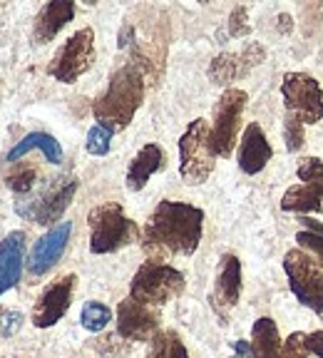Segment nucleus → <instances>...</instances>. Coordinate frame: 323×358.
<instances>
[{
  "instance_id": "nucleus-21",
  "label": "nucleus",
  "mask_w": 323,
  "mask_h": 358,
  "mask_svg": "<svg viewBox=\"0 0 323 358\" xmlns=\"http://www.w3.org/2000/svg\"><path fill=\"white\" fill-rule=\"evenodd\" d=\"M251 346L257 358H284V346H281L279 329L268 316H261L259 321H254L251 329Z\"/></svg>"
},
{
  "instance_id": "nucleus-18",
  "label": "nucleus",
  "mask_w": 323,
  "mask_h": 358,
  "mask_svg": "<svg viewBox=\"0 0 323 358\" xmlns=\"http://www.w3.org/2000/svg\"><path fill=\"white\" fill-rule=\"evenodd\" d=\"M75 17V3L70 0H55V3H45L40 13L35 15L33 25V40L38 45H45L55 40V35L65 28L67 22Z\"/></svg>"
},
{
  "instance_id": "nucleus-22",
  "label": "nucleus",
  "mask_w": 323,
  "mask_h": 358,
  "mask_svg": "<svg viewBox=\"0 0 323 358\" xmlns=\"http://www.w3.org/2000/svg\"><path fill=\"white\" fill-rule=\"evenodd\" d=\"M281 209H284V212L316 214L323 209V196L308 185L291 187V189L284 194V199H281Z\"/></svg>"
},
{
  "instance_id": "nucleus-32",
  "label": "nucleus",
  "mask_w": 323,
  "mask_h": 358,
  "mask_svg": "<svg viewBox=\"0 0 323 358\" xmlns=\"http://www.w3.org/2000/svg\"><path fill=\"white\" fill-rule=\"evenodd\" d=\"M296 241H299L303 249H308V252L316 257V262L323 266V236L313 234V231H299V234H296Z\"/></svg>"
},
{
  "instance_id": "nucleus-16",
  "label": "nucleus",
  "mask_w": 323,
  "mask_h": 358,
  "mask_svg": "<svg viewBox=\"0 0 323 358\" xmlns=\"http://www.w3.org/2000/svg\"><path fill=\"white\" fill-rule=\"evenodd\" d=\"M25 264V231H10L0 241V296L20 281Z\"/></svg>"
},
{
  "instance_id": "nucleus-20",
  "label": "nucleus",
  "mask_w": 323,
  "mask_h": 358,
  "mask_svg": "<svg viewBox=\"0 0 323 358\" xmlns=\"http://www.w3.org/2000/svg\"><path fill=\"white\" fill-rule=\"evenodd\" d=\"M43 152V157L48 159L50 164H60L62 162V147L60 142L52 137V134L48 132H30L25 134L20 142H17L15 147H13L10 152H8V162H17V159H22V157L28 155V152Z\"/></svg>"
},
{
  "instance_id": "nucleus-34",
  "label": "nucleus",
  "mask_w": 323,
  "mask_h": 358,
  "mask_svg": "<svg viewBox=\"0 0 323 358\" xmlns=\"http://www.w3.org/2000/svg\"><path fill=\"white\" fill-rule=\"evenodd\" d=\"M231 346H234V356H231V358H257V353H254V346H251L249 341H244V338L234 341Z\"/></svg>"
},
{
  "instance_id": "nucleus-28",
  "label": "nucleus",
  "mask_w": 323,
  "mask_h": 358,
  "mask_svg": "<svg viewBox=\"0 0 323 358\" xmlns=\"http://www.w3.org/2000/svg\"><path fill=\"white\" fill-rule=\"evenodd\" d=\"M284 140H286V150L289 152H299L303 147V122L296 115H286V124H284Z\"/></svg>"
},
{
  "instance_id": "nucleus-30",
  "label": "nucleus",
  "mask_w": 323,
  "mask_h": 358,
  "mask_svg": "<svg viewBox=\"0 0 323 358\" xmlns=\"http://www.w3.org/2000/svg\"><path fill=\"white\" fill-rule=\"evenodd\" d=\"M22 324H25V316H22L20 311L8 308V311L0 313V336H3V338H10V336H15L17 331L22 329Z\"/></svg>"
},
{
  "instance_id": "nucleus-5",
  "label": "nucleus",
  "mask_w": 323,
  "mask_h": 358,
  "mask_svg": "<svg viewBox=\"0 0 323 358\" xmlns=\"http://www.w3.org/2000/svg\"><path fill=\"white\" fill-rule=\"evenodd\" d=\"M184 291V274L179 268L169 266L162 262H145L137 274H134L132 284H129V296L134 301L145 303V306H162V303L172 301Z\"/></svg>"
},
{
  "instance_id": "nucleus-33",
  "label": "nucleus",
  "mask_w": 323,
  "mask_h": 358,
  "mask_svg": "<svg viewBox=\"0 0 323 358\" xmlns=\"http://www.w3.org/2000/svg\"><path fill=\"white\" fill-rule=\"evenodd\" d=\"M306 346H308V353H316L318 358H323V331H313V334H308Z\"/></svg>"
},
{
  "instance_id": "nucleus-1",
  "label": "nucleus",
  "mask_w": 323,
  "mask_h": 358,
  "mask_svg": "<svg viewBox=\"0 0 323 358\" xmlns=\"http://www.w3.org/2000/svg\"><path fill=\"white\" fill-rule=\"evenodd\" d=\"M204 212L184 201H159L145 227L142 246L155 262L164 257H192L199 249Z\"/></svg>"
},
{
  "instance_id": "nucleus-31",
  "label": "nucleus",
  "mask_w": 323,
  "mask_h": 358,
  "mask_svg": "<svg viewBox=\"0 0 323 358\" xmlns=\"http://www.w3.org/2000/svg\"><path fill=\"white\" fill-rule=\"evenodd\" d=\"M284 358H311L306 346V334H291L284 343Z\"/></svg>"
},
{
  "instance_id": "nucleus-15",
  "label": "nucleus",
  "mask_w": 323,
  "mask_h": 358,
  "mask_svg": "<svg viewBox=\"0 0 323 358\" xmlns=\"http://www.w3.org/2000/svg\"><path fill=\"white\" fill-rule=\"evenodd\" d=\"M241 296V264L234 254H224L219 262L217 281H214L212 303L219 313L234 308Z\"/></svg>"
},
{
  "instance_id": "nucleus-4",
  "label": "nucleus",
  "mask_w": 323,
  "mask_h": 358,
  "mask_svg": "<svg viewBox=\"0 0 323 358\" xmlns=\"http://www.w3.org/2000/svg\"><path fill=\"white\" fill-rule=\"evenodd\" d=\"M214 159L217 152L212 147V127L199 117L179 137V174L187 185H204L214 172Z\"/></svg>"
},
{
  "instance_id": "nucleus-3",
  "label": "nucleus",
  "mask_w": 323,
  "mask_h": 358,
  "mask_svg": "<svg viewBox=\"0 0 323 358\" xmlns=\"http://www.w3.org/2000/svg\"><path fill=\"white\" fill-rule=\"evenodd\" d=\"M89 224V252L92 254H112L120 252L132 241H137L140 229L137 224L124 214L117 201H105L87 214Z\"/></svg>"
},
{
  "instance_id": "nucleus-6",
  "label": "nucleus",
  "mask_w": 323,
  "mask_h": 358,
  "mask_svg": "<svg viewBox=\"0 0 323 358\" xmlns=\"http://www.w3.org/2000/svg\"><path fill=\"white\" fill-rule=\"evenodd\" d=\"M284 271L289 276L294 296L313 313L323 316V268L318 266L316 259H311L301 249H291L284 257Z\"/></svg>"
},
{
  "instance_id": "nucleus-25",
  "label": "nucleus",
  "mask_w": 323,
  "mask_h": 358,
  "mask_svg": "<svg viewBox=\"0 0 323 358\" xmlns=\"http://www.w3.org/2000/svg\"><path fill=\"white\" fill-rule=\"evenodd\" d=\"M35 182H38V169L35 167H15L10 174L6 177V185H8V189H13L15 194H28V192H33V187H35Z\"/></svg>"
},
{
  "instance_id": "nucleus-14",
  "label": "nucleus",
  "mask_w": 323,
  "mask_h": 358,
  "mask_svg": "<svg viewBox=\"0 0 323 358\" xmlns=\"http://www.w3.org/2000/svg\"><path fill=\"white\" fill-rule=\"evenodd\" d=\"M70 234H73V224L60 222V224H55L48 234L40 236V239L35 241L30 257H28V271L30 274L33 276L48 274V271H50V268L62 259V254H65Z\"/></svg>"
},
{
  "instance_id": "nucleus-12",
  "label": "nucleus",
  "mask_w": 323,
  "mask_h": 358,
  "mask_svg": "<svg viewBox=\"0 0 323 358\" xmlns=\"http://www.w3.org/2000/svg\"><path fill=\"white\" fill-rule=\"evenodd\" d=\"M159 313L157 308L134 301L132 296L120 301L117 306V334L127 341H147L157 334Z\"/></svg>"
},
{
  "instance_id": "nucleus-29",
  "label": "nucleus",
  "mask_w": 323,
  "mask_h": 358,
  "mask_svg": "<svg viewBox=\"0 0 323 358\" xmlns=\"http://www.w3.org/2000/svg\"><path fill=\"white\" fill-rule=\"evenodd\" d=\"M251 25H249V13H246L244 6H236L229 15V35L231 38H244L249 35Z\"/></svg>"
},
{
  "instance_id": "nucleus-8",
  "label": "nucleus",
  "mask_w": 323,
  "mask_h": 358,
  "mask_svg": "<svg viewBox=\"0 0 323 358\" xmlns=\"http://www.w3.org/2000/svg\"><path fill=\"white\" fill-rule=\"evenodd\" d=\"M246 100L249 97H246L244 90H236V87L224 90V95L219 97L212 120V147L217 152V157H229L231 150H234L241 115L246 110Z\"/></svg>"
},
{
  "instance_id": "nucleus-13",
  "label": "nucleus",
  "mask_w": 323,
  "mask_h": 358,
  "mask_svg": "<svg viewBox=\"0 0 323 358\" xmlns=\"http://www.w3.org/2000/svg\"><path fill=\"white\" fill-rule=\"evenodd\" d=\"M264 57H266V50L259 43H249L241 52H222L209 65V80L214 85L234 83V80L244 78L251 67L261 65Z\"/></svg>"
},
{
  "instance_id": "nucleus-10",
  "label": "nucleus",
  "mask_w": 323,
  "mask_h": 358,
  "mask_svg": "<svg viewBox=\"0 0 323 358\" xmlns=\"http://www.w3.org/2000/svg\"><path fill=\"white\" fill-rule=\"evenodd\" d=\"M78 192V179L75 177H60L50 185V189H45L38 199L30 204L28 209L17 212L20 217L33 219L35 224H55L62 219V214L67 212V207L73 204V196Z\"/></svg>"
},
{
  "instance_id": "nucleus-27",
  "label": "nucleus",
  "mask_w": 323,
  "mask_h": 358,
  "mask_svg": "<svg viewBox=\"0 0 323 358\" xmlns=\"http://www.w3.org/2000/svg\"><path fill=\"white\" fill-rule=\"evenodd\" d=\"M112 147V132L105 129L102 124H92L87 132V142H85V150L92 157H105Z\"/></svg>"
},
{
  "instance_id": "nucleus-17",
  "label": "nucleus",
  "mask_w": 323,
  "mask_h": 358,
  "mask_svg": "<svg viewBox=\"0 0 323 358\" xmlns=\"http://www.w3.org/2000/svg\"><path fill=\"white\" fill-rule=\"evenodd\" d=\"M273 157V150L268 145L266 134H264L261 124L251 122L244 129V137H241L239 145V167L246 174H259L268 164V159Z\"/></svg>"
},
{
  "instance_id": "nucleus-24",
  "label": "nucleus",
  "mask_w": 323,
  "mask_h": 358,
  "mask_svg": "<svg viewBox=\"0 0 323 358\" xmlns=\"http://www.w3.org/2000/svg\"><path fill=\"white\" fill-rule=\"evenodd\" d=\"M80 321L87 331L97 334V331L107 329V324L112 321V311L110 306H105L102 301H87L80 311Z\"/></svg>"
},
{
  "instance_id": "nucleus-26",
  "label": "nucleus",
  "mask_w": 323,
  "mask_h": 358,
  "mask_svg": "<svg viewBox=\"0 0 323 358\" xmlns=\"http://www.w3.org/2000/svg\"><path fill=\"white\" fill-rule=\"evenodd\" d=\"M299 179L303 185L313 187L318 194L323 196V159H316V157H308V159H301L299 164Z\"/></svg>"
},
{
  "instance_id": "nucleus-2",
  "label": "nucleus",
  "mask_w": 323,
  "mask_h": 358,
  "mask_svg": "<svg viewBox=\"0 0 323 358\" xmlns=\"http://www.w3.org/2000/svg\"><path fill=\"white\" fill-rule=\"evenodd\" d=\"M145 70L140 65H134L129 60L122 67H117L110 75L105 92L92 105V115H95L97 124L110 129L112 134L129 127V122H132L137 110L145 102Z\"/></svg>"
},
{
  "instance_id": "nucleus-11",
  "label": "nucleus",
  "mask_w": 323,
  "mask_h": 358,
  "mask_svg": "<svg viewBox=\"0 0 323 358\" xmlns=\"http://www.w3.org/2000/svg\"><path fill=\"white\" fill-rule=\"evenodd\" d=\"M75 281H78L75 274L60 276V279H55L40 294V299L35 301L33 308V324L38 329H50V326H55L65 316L70 303H73Z\"/></svg>"
},
{
  "instance_id": "nucleus-9",
  "label": "nucleus",
  "mask_w": 323,
  "mask_h": 358,
  "mask_svg": "<svg viewBox=\"0 0 323 358\" xmlns=\"http://www.w3.org/2000/svg\"><path fill=\"white\" fill-rule=\"evenodd\" d=\"M281 95L291 115L303 124H316L323 117V90L318 80L306 73H289L281 83Z\"/></svg>"
},
{
  "instance_id": "nucleus-36",
  "label": "nucleus",
  "mask_w": 323,
  "mask_h": 358,
  "mask_svg": "<svg viewBox=\"0 0 323 358\" xmlns=\"http://www.w3.org/2000/svg\"><path fill=\"white\" fill-rule=\"evenodd\" d=\"M279 20H281V33H286V30H289V20H291V17L289 15H279Z\"/></svg>"
},
{
  "instance_id": "nucleus-7",
  "label": "nucleus",
  "mask_w": 323,
  "mask_h": 358,
  "mask_svg": "<svg viewBox=\"0 0 323 358\" xmlns=\"http://www.w3.org/2000/svg\"><path fill=\"white\" fill-rule=\"evenodd\" d=\"M95 62V33L92 28H82L67 38V43L55 52L48 65V75L62 85H73L87 73Z\"/></svg>"
},
{
  "instance_id": "nucleus-19",
  "label": "nucleus",
  "mask_w": 323,
  "mask_h": 358,
  "mask_svg": "<svg viewBox=\"0 0 323 358\" xmlns=\"http://www.w3.org/2000/svg\"><path fill=\"white\" fill-rule=\"evenodd\" d=\"M164 167V152H162L159 145H145L134 159L129 162V169H127V177H124V187L129 192H140L147 187L152 174H157L159 169Z\"/></svg>"
},
{
  "instance_id": "nucleus-35",
  "label": "nucleus",
  "mask_w": 323,
  "mask_h": 358,
  "mask_svg": "<svg viewBox=\"0 0 323 358\" xmlns=\"http://www.w3.org/2000/svg\"><path fill=\"white\" fill-rule=\"evenodd\" d=\"M299 222L306 227V231H313V234H318V236H323V224H318V222H313V219H308V217H301Z\"/></svg>"
},
{
  "instance_id": "nucleus-23",
  "label": "nucleus",
  "mask_w": 323,
  "mask_h": 358,
  "mask_svg": "<svg viewBox=\"0 0 323 358\" xmlns=\"http://www.w3.org/2000/svg\"><path fill=\"white\" fill-rule=\"evenodd\" d=\"M147 358H189V351H187L177 331H157L152 336V346Z\"/></svg>"
}]
</instances>
